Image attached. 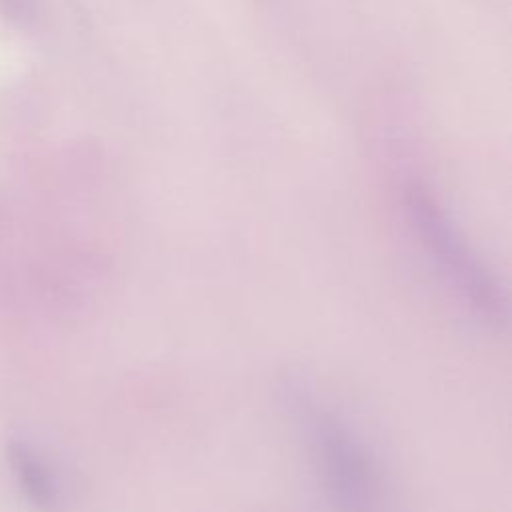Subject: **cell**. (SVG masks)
<instances>
[{"label": "cell", "instance_id": "cell-1", "mask_svg": "<svg viewBox=\"0 0 512 512\" xmlns=\"http://www.w3.org/2000/svg\"><path fill=\"white\" fill-rule=\"evenodd\" d=\"M306 420L316 470L336 512H378L380 478L362 442L330 412L312 410Z\"/></svg>", "mask_w": 512, "mask_h": 512}, {"label": "cell", "instance_id": "cell-2", "mask_svg": "<svg viewBox=\"0 0 512 512\" xmlns=\"http://www.w3.org/2000/svg\"><path fill=\"white\" fill-rule=\"evenodd\" d=\"M410 212L424 246L434 254L446 278L452 280L474 310L498 320L504 314L502 294L472 248L462 242L460 232L424 192L414 190L410 194Z\"/></svg>", "mask_w": 512, "mask_h": 512}, {"label": "cell", "instance_id": "cell-3", "mask_svg": "<svg viewBox=\"0 0 512 512\" xmlns=\"http://www.w3.org/2000/svg\"><path fill=\"white\" fill-rule=\"evenodd\" d=\"M6 454L28 500L36 508L52 512L56 508L58 494L50 470L44 466V462L22 442H12L6 448Z\"/></svg>", "mask_w": 512, "mask_h": 512}]
</instances>
